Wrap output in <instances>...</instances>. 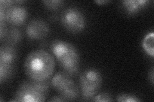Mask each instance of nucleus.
Segmentation results:
<instances>
[{
    "label": "nucleus",
    "instance_id": "nucleus-1",
    "mask_svg": "<svg viewBox=\"0 0 154 102\" xmlns=\"http://www.w3.org/2000/svg\"><path fill=\"white\" fill-rule=\"evenodd\" d=\"M55 68L54 57L44 50L31 52L24 63L25 74L31 80L44 81L54 74Z\"/></svg>",
    "mask_w": 154,
    "mask_h": 102
},
{
    "label": "nucleus",
    "instance_id": "nucleus-2",
    "mask_svg": "<svg viewBox=\"0 0 154 102\" xmlns=\"http://www.w3.org/2000/svg\"><path fill=\"white\" fill-rule=\"evenodd\" d=\"M51 51L64 72L69 76L78 74L80 58L79 51L73 45L66 41L56 40L51 44Z\"/></svg>",
    "mask_w": 154,
    "mask_h": 102
},
{
    "label": "nucleus",
    "instance_id": "nucleus-3",
    "mask_svg": "<svg viewBox=\"0 0 154 102\" xmlns=\"http://www.w3.org/2000/svg\"><path fill=\"white\" fill-rule=\"evenodd\" d=\"M49 85L46 80L25 81L19 86L11 101L40 102L45 101L48 95Z\"/></svg>",
    "mask_w": 154,
    "mask_h": 102
},
{
    "label": "nucleus",
    "instance_id": "nucleus-4",
    "mask_svg": "<svg viewBox=\"0 0 154 102\" xmlns=\"http://www.w3.org/2000/svg\"><path fill=\"white\" fill-rule=\"evenodd\" d=\"M80 87L82 95L86 100H89L97 95L102 84V76L95 68L84 70L80 76Z\"/></svg>",
    "mask_w": 154,
    "mask_h": 102
},
{
    "label": "nucleus",
    "instance_id": "nucleus-5",
    "mask_svg": "<svg viewBox=\"0 0 154 102\" xmlns=\"http://www.w3.org/2000/svg\"><path fill=\"white\" fill-rule=\"evenodd\" d=\"M51 84L66 101H73L78 98V87L65 72L57 73L51 80Z\"/></svg>",
    "mask_w": 154,
    "mask_h": 102
},
{
    "label": "nucleus",
    "instance_id": "nucleus-6",
    "mask_svg": "<svg viewBox=\"0 0 154 102\" xmlns=\"http://www.w3.org/2000/svg\"><path fill=\"white\" fill-rule=\"evenodd\" d=\"M17 57V51L12 45L2 46L0 48V82L2 84L11 77Z\"/></svg>",
    "mask_w": 154,
    "mask_h": 102
},
{
    "label": "nucleus",
    "instance_id": "nucleus-7",
    "mask_svg": "<svg viewBox=\"0 0 154 102\" xmlns=\"http://www.w3.org/2000/svg\"><path fill=\"white\" fill-rule=\"evenodd\" d=\"M61 22L67 31L77 33L82 31L85 26V19L79 9L71 7L62 13Z\"/></svg>",
    "mask_w": 154,
    "mask_h": 102
},
{
    "label": "nucleus",
    "instance_id": "nucleus-8",
    "mask_svg": "<svg viewBox=\"0 0 154 102\" xmlns=\"http://www.w3.org/2000/svg\"><path fill=\"white\" fill-rule=\"evenodd\" d=\"M47 23L41 19H33L26 26V32L28 37L32 40H41L47 36L49 33Z\"/></svg>",
    "mask_w": 154,
    "mask_h": 102
},
{
    "label": "nucleus",
    "instance_id": "nucleus-9",
    "mask_svg": "<svg viewBox=\"0 0 154 102\" xmlns=\"http://www.w3.org/2000/svg\"><path fill=\"white\" fill-rule=\"evenodd\" d=\"M28 17L26 9L21 5H12L5 11L6 22L14 26H20Z\"/></svg>",
    "mask_w": 154,
    "mask_h": 102
},
{
    "label": "nucleus",
    "instance_id": "nucleus-10",
    "mask_svg": "<svg viewBox=\"0 0 154 102\" xmlns=\"http://www.w3.org/2000/svg\"><path fill=\"white\" fill-rule=\"evenodd\" d=\"M148 2L147 0H124L122 4L126 12L132 15L144 8Z\"/></svg>",
    "mask_w": 154,
    "mask_h": 102
},
{
    "label": "nucleus",
    "instance_id": "nucleus-11",
    "mask_svg": "<svg viewBox=\"0 0 154 102\" xmlns=\"http://www.w3.org/2000/svg\"><path fill=\"white\" fill-rule=\"evenodd\" d=\"M22 37L21 32L16 28H11L7 31L5 38L9 45H14L21 41Z\"/></svg>",
    "mask_w": 154,
    "mask_h": 102
},
{
    "label": "nucleus",
    "instance_id": "nucleus-12",
    "mask_svg": "<svg viewBox=\"0 0 154 102\" xmlns=\"http://www.w3.org/2000/svg\"><path fill=\"white\" fill-rule=\"evenodd\" d=\"M153 39H154V34L153 32L148 33L144 37L142 45L147 54L151 57L154 56V49H153Z\"/></svg>",
    "mask_w": 154,
    "mask_h": 102
},
{
    "label": "nucleus",
    "instance_id": "nucleus-13",
    "mask_svg": "<svg viewBox=\"0 0 154 102\" xmlns=\"http://www.w3.org/2000/svg\"><path fill=\"white\" fill-rule=\"evenodd\" d=\"M44 5L48 8L51 10H57L60 8L64 4L63 1L60 0H50V1H43Z\"/></svg>",
    "mask_w": 154,
    "mask_h": 102
},
{
    "label": "nucleus",
    "instance_id": "nucleus-14",
    "mask_svg": "<svg viewBox=\"0 0 154 102\" xmlns=\"http://www.w3.org/2000/svg\"><path fill=\"white\" fill-rule=\"evenodd\" d=\"M116 100L123 102H137L141 100L135 95L130 94H122L116 97Z\"/></svg>",
    "mask_w": 154,
    "mask_h": 102
},
{
    "label": "nucleus",
    "instance_id": "nucleus-15",
    "mask_svg": "<svg viewBox=\"0 0 154 102\" xmlns=\"http://www.w3.org/2000/svg\"><path fill=\"white\" fill-rule=\"evenodd\" d=\"M93 100L94 101H112V99L109 93H102L96 95Z\"/></svg>",
    "mask_w": 154,
    "mask_h": 102
},
{
    "label": "nucleus",
    "instance_id": "nucleus-16",
    "mask_svg": "<svg viewBox=\"0 0 154 102\" xmlns=\"http://www.w3.org/2000/svg\"><path fill=\"white\" fill-rule=\"evenodd\" d=\"M14 3V1H11V0H1L0 1V9L6 11L8 8L12 6Z\"/></svg>",
    "mask_w": 154,
    "mask_h": 102
},
{
    "label": "nucleus",
    "instance_id": "nucleus-17",
    "mask_svg": "<svg viewBox=\"0 0 154 102\" xmlns=\"http://www.w3.org/2000/svg\"><path fill=\"white\" fill-rule=\"evenodd\" d=\"M50 101H66V100L61 97L60 95L59 96H54L50 100Z\"/></svg>",
    "mask_w": 154,
    "mask_h": 102
},
{
    "label": "nucleus",
    "instance_id": "nucleus-18",
    "mask_svg": "<svg viewBox=\"0 0 154 102\" xmlns=\"http://www.w3.org/2000/svg\"><path fill=\"white\" fill-rule=\"evenodd\" d=\"M149 78L150 79V81L152 82V84H153V68H152V70L150 71V74H149Z\"/></svg>",
    "mask_w": 154,
    "mask_h": 102
},
{
    "label": "nucleus",
    "instance_id": "nucleus-19",
    "mask_svg": "<svg viewBox=\"0 0 154 102\" xmlns=\"http://www.w3.org/2000/svg\"><path fill=\"white\" fill-rule=\"evenodd\" d=\"M95 2L97 3V4H105L106 3H108L109 1H105V0H98V1H95Z\"/></svg>",
    "mask_w": 154,
    "mask_h": 102
}]
</instances>
